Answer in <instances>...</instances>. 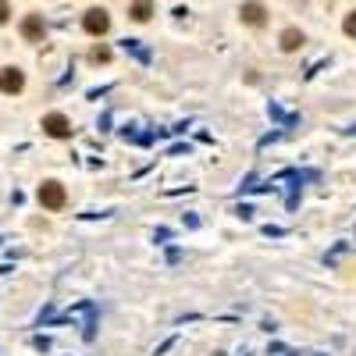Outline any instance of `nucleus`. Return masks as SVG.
<instances>
[{
    "label": "nucleus",
    "instance_id": "obj_11",
    "mask_svg": "<svg viewBox=\"0 0 356 356\" xmlns=\"http://www.w3.org/2000/svg\"><path fill=\"white\" fill-rule=\"evenodd\" d=\"M8 14H11V8H8V0H0V25L8 22Z\"/></svg>",
    "mask_w": 356,
    "mask_h": 356
},
{
    "label": "nucleus",
    "instance_id": "obj_10",
    "mask_svg": "<svg viewBox=\"0 0 356 356\" xmlns=\"http://www.w3.org/2000/svg\"><path fill=\"white\" fill-rule=\"evenodd\" d=\"M342 29H346V36H356V11L346 14V25H342Z\"/></svg>",
    "mask_w": 356,
    "mask_h": 356
},
{
    "label": "nucleus",
    "instance_id": "obj_4",
    "mask_svg": "<svg viewBox=\"0 0 356 356\" xmlns=\"http://www.w3.org/2000/svg\"><path fill=\"white\" fill-rule=\"evenodd\" d=\"M22 86H25V75L18 72L14 65L0 72V93H22Z\"/></svg>",
    "mask_w": 356,
    "mask_h": 356
},
{
    "label": "nucleus",
    "instance_id": "obj_7",
    "mask_svg": "<svg viewBox=\"0 0 356 356\" xmlns=\"http://www.w3.org/2000/svg\"><path fill=\"white\" fill-rule=\"evenodd\" d=\"M129 14L136 18V22H150V14H154V4H150V0H136Z\"/></svg>",
    "mask_w": 356,
    "mask_h": 356
},
{
    "label": "nucleus",
    "instance_id": "obj_5",
    "mask_svg": "<svg viewBox=\"0 0 356 356\" xmlns=\"http://www.w3.org/2000/svg\"><path fill=\"white\" fill-rule=\"evenodd\" d=\"M242 22H246V25H253V29H260V25L267 22L264 4H257V0H246V4H242Z\"/></svg>",
    "mask_w": 356,
    "mask_h": 356
},
{
    "label": "nucleus",
    "instance_id": "obj_6",
    "mask_svg": "<svg viewBox=\"0 0 356 356\" xmlns=\"http://www.w3.org/2000/svg\"><path fill=\"white\" fill-rule=\"evenodd\" d=\"M22 36L32 39V43H36V39H43V14H29L22 22Z\"/></svg>",
    "mask_w": 356,
    "mask_h": 356
},
{
    "label": "nucleus",
    "instance_id": "obj_3",
    "mask_svg": "<svg viewBox=\"0 0 356 356\" xmlns=\"http://www.w3.org/2000/svg\"><path fill=\"white\" fill-rule=\"evenodd\" d=\"M43 132L54 136V139H68L72 136V121L65 114H47L43 118Z\"/></svg>",
    "mask_w": 356,
    "mask_h": 356
},
{
    "label": "nucleus",
    "instance_id": "obj_1",
    "mask_svg": "<svg viewBox=\"0 0 356 356\" xmlns=\"http://www.w3.org/2000/svg\"><path fill=\"white\" fill-rule=\"evenodd\" d=\"M65 185L61 182H43L39 185V203L47 207V211H61V207H65Z\"/></svg>",
    "mask_w": 356,
    "mask_h": 356
},
{
    "label": "nucleus",
    "instance_id": "obj_9",
    "mask_svg": "<svg viewBox=\"0 0 356 356\" xmlns=\"http://www.w3.org/2000/svg\"><path fill=\"white\" fill-rule=\"evenodd\" d=\"M90 57L96 61V65H107V61H111V50H107V47H96V50H93Z\"/></svg>",
    "mask_w": 356,
    "mask_h": 356
},
{
    "label": "nucleus",
    "instance_id": "obj_8",
    "mask_svg": "<svg viewBox=\"0 0 356 356\" xmlns=\"http://www.w3.org/2000/svg\"><path fill=\"white\" fill-rule=\"evenodd\" d=\"M300 43H303V32L300 29H285L282 32V50H300Z\"/></svg>",
    "mask_w": 356,
    "mask_h": 356
},
{
    "label": "nucleus",
    "instance_id": "obj_2",
    "mask_svg": "<svg viewBox=\"0 0 356 356\" xmlns=\"http://www.w3.org/2000/svg\"><path fill=\"white\" fill-rule=\"evenodd\" d=\"M82 25H86L90 36H103V32L111 29V18H107V11H103V8H90L86 18H82Z\"/></svg>",
    "mask_w": 356,
    "mask_h": 356
}]
</instances>
